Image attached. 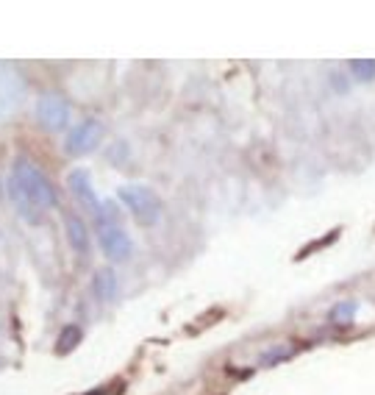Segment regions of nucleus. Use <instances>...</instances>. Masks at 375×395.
I'll return each instance as SVG.
<instances>
[{
	"mask_svg": "<svg viewBox=\"0 0 375 395\" xmlns=\"http://www.w3.org/2000/svg\"><path fill=\"white\" fill-rule=\"evenodd\" d=\"M11 178L20 184V190L31 198V203L42 212V209H53L56 206V190L50 184V178L39 170V167L28 162V159H17Z\"/></svg>",
	"mask_w": 375,
	"mask_h": 395,
	"instance_id": "1",
	"label": "nucleus"
},
{
	"mask_svg": "<svg viewBox=\"0 0 375 395\" xmlns=\"http://www.w3.org/2000/svg\"><path fill=\"white\" fill-rule=\"evenodd\" d=\"M120 220H123L120 203H117L114 198L100 200V206L94 209V223H97V229H114V226H120Z\"/></svg>",
	"mask_w": 375,
	"mask_h": 395,
	"instance_id": "9",
	"label": "nucleus"
},
{
	"mask_svg": "<svg viewBox=\"0 0 375 395\" xmlns=\"http://www.w3.org/2000/svg\"><path fill=\"white\" fill-rule=\"evenodd\" d=\"M292 354H295V351H292L289 345H276V348H270V351H264L259 362H261V364H278V362H283V359H289Z\"/></svg>",
	"mask_w": 375,
	"mask_h": 395,
	"instance_id": "13",
	"label": "nucleus"
},
{
	"mask_svg": "<svg viewBox=\"0 0 375 395\" xmlns=\"http://www.w3.org/2000/svg\"><path fill=\"white\" fill-rule=\"evenodd\" d=\"M97 242H100V251L109 262L114 264H123L131 259L134 254V239L131 234L123 229V226H114V229H100L97 234Z\"/></svg>",
	"mask_w": 375,
	"mask_h": 395,
	"instance_id": "5",
	"label": "nucleus"
},
{
	"mask_svg": "<svg viewBox=\"0 0 375 395\" xmlns=\"http://www.w3.org/2000/svg\"><path fill=\"white\" fill-rule=\"evenodd\" d=\"M347 70H350V78L359 84H373L375 81V59H350Z\"/></svg>",
	"mask_w": 375,
	"mask_h": 395,
	"instance_id": "12",
	"label": "nucleus"
},
{
	"mask_svg": "<svg viewBox=\"0 0 375 395\" xmlns=\"http://www.w3.org/2000/svg\"><path fill=\"white\" fill-rule=\"evenodd\" d=\"M331 90L337 92V95H347L350 92V81L353 78H347V72H331Z\"/></svg>",
	"mask_w": 375,
	"mask_h": 395,
	"instance_id": "14",
	"label": "nucleus"
},
{
	"mask_svg": "<svg viewBox=\"0 0 375 395\" xmlns=\"http://www.w3.org/2000/svg\"><path fill=\"white\" fill-rule=\"evenodd\" d=\"M67 187H70V193L75 195V200H78V203H84L87 209H92L94 212V209L100 206V198L94 195L89 170H84V167L70 170V173H67Z\"/></svg>",
	"mask_w": 375,
	"mask_h": 395,
	"instance_id": "6",
	"label": "nucleus"
},
{
	"mask_svg": "<svg viewBox=\"0 0 375 395\" xmlns=\"http://www.w3.org/2000/svg\"><path fill=\"white\" fill-rule=\"evenodd\" d=\"M64 234L70 239V248L78 254V256H87L89 254V229L87 223L78 217V215H64Z\"/></svg>",
	"mask_w": 375,
	"mask_h": 395,
	"instance_id": "7",
	"label": "nucleus"
},
{
	"mask_svg": "<svg viewBox=\"0 0 375 395\" xmlns=\"http://www.w3.org/2000/svg\"><path fill=\"white\" fill-rule=\"evenodd\" d=\"M356 312H359L356 301H337V303L328 309V320L337 323V326H347V323H353Z\"/></svg>",
	"mask_w": 375,
	"mask_h": 395,
	"instance_id": "11",
	"label": "nucleus"
},
{
	"mask_svg": "<svg viewBox=\"0 0 375 395\" xmlns=\"http://www.w3.org/2000/svg\"><path fill=\"white\" fill-rule=\"evenodd\" d=\"M120 203L128 206V212L134 215V220L139 226H153L161 217V198L156 195L153 187L148 184H125L117 190Z\"/></svg>",
	"mask_w": 375,
	"mask_h": 395,
	"instance_id": "2",
	"label": "nucleus"
},
{
	"mask_svg": "<svg viewBox=\"0 0 375 395\" xmlns=\"http://www.w3.org/2000/svg\"><path fill=\"white\" fill-rule=\"evenodd\" d=\"M92 290L100 303H112L117 293H120V281H117V273L112 267H100L92 276Z\"/></svg>",
	"mask_w": 375,
	"mask_h": 395,
	"instance_id": "8",
	"label": "nucleus"
},
{
	"mask_svg": "<svg viewBox=\"0 0 375 395\" xmlns=\"http://www.w3.org/2000/svg\"><path fill=\"white\" fill-rule=\"evenodd\" d=\"M36 120L45 131H62L64 126L70 123V103L64 95L48 92L36 100Z\"/></svg>",
	"mask_w": 375,
	"mask_h": 395,
	"instance_id": "4",
	"label": "nucleus"
},
{
	"mask_svg": "<svg viewBox=\"0 0 375 395\" xmlns=\"http://www.w3.org/2000/svg\"><path fill=\"white\" fill-rule=\"evenodd\" d=\"M100 139H103V123L94 117H87L70 129L67 139H64V151L70 156H87L100 148Z\"/></svg>",
	"mask_w": 375,
	"mask_h": 395,
	"instance_id": "3",
	"label": "nucleus"
},
{
	"mask_svg": "<svg viewBox=\"0 0 375 395\" xmlns=\"http://www.w3.org/2000/svg\"><path fill=\"white\" fill-rule=\"evenodd\" d=\"M81 340H84V329L81 326H64L62 334H59V342H56V354L59 357H67L70 351H75L78 345H81Z\"/></svg>",
	"mask_w": 375,
	"mask_h": 395,
	"instance_id": "10",
	"label": "nucleus"
},
{
	"mask_svg": "<svg viewBox=\"0 0 375 395\" xmlns=\"http://www.w3.org/2000/svg\"><path fill=\"white\" fill-rule=\"evenodd\" d=\"M109 159H112V165H123L125 159H128V142H125V139H117V142L109 148Z\"/></svg>",
	"mask_w": 375,
	"mask_h": 395,
	"instance_id": "15",
	"label": "nucleus"
}]
</instances>
